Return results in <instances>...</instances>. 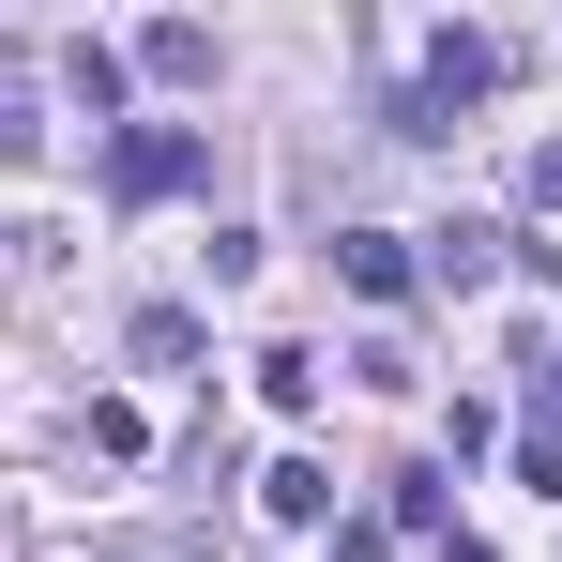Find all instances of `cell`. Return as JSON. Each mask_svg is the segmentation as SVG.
I'll list each match as a JSON object with an SVG mask.
<instances>
[{
    "label": "cell",
    "instance_id": "6da1fadb",
    "mask_svg": "<svg viewBox=\"0 0 562 562\" xmlns=\"http://www.w3.org/2000/svg\"><path fill=\"white\" fill-rule=\"evenodd\" d=\"M471 92H502V46H486V31H441V46H426V77L395 92V137H457Z\"/></svg>",
    "mask_w": 562,
    "mask_h": 562
},
{
    "label": "cell",
    "instance_id": "7a4b0ae2",
    "mask_svg": "<svg viewBox=\"0 0 562 562\" xmlns=\"http://www.w3.org/2000/svg\"><path fill=\"white\" fill-rule=\"evenodd\" d=\"M198 168H213L198 122H122V137H106V198H122V213H137V198H183Z\"/></svg>",
    "mask_w": 562,
    "mask_h": 562
},
{
    "label": "cell",
    "instance_id": "3957f363",
    "mask_svg": "<svg viewBox=\"0 0 562 562\" xmlns=\"http://www.w3.org/2000/svg\"><path fill=\"white\" fill-rule=\"evenodd\" d=\"M411 274H426V289H486V274H502V228H486V213L426 228V259H411Z\"/></svg>",
    "mask_w": 562,
    "mask_h": 562
},
{
    "label": "cell",
    "instance_id": "277c9868",
    "mask_svg": "<svg viewBox=\"0 0 562 562\" xmlns=\"http://www.w3.org/2000/svg\"><path fill=\"white\" fill-rule=\"evenodd\" d=\"M335 274L366 289V304H411V289H426V274H411V228H350V244H335Z\"/></svg>",
    "mask_w": 562,
    "mask_h": 562
},
{
    "label": "cell",
    "instance_id": "5b68a950",
    "mask_svg": "<svg viewBox=\"0 0 562 562\" xmlns=\"http://www.w3.org/2000/svg\"><path fill=\"white\" fill-rule=\"evenodd\" d=\"M441 486H457V471H441V457L380 471V517H366V532H426V548H441Z\"/></svg>",
    "mask_w": 562,
    "mask_h": 562
},
{
    "label": "cell",
    "instance_id": "8992f818",
    "mask_svg": "<svg viewBox=\"0 0 562 562\" xmlns=\"http://www.w3.org/2000/svg\"><path fill=\"white\" fill-rule=\"evenodd\" d=\"M137 77L198 92V77H213V31H198V15H153V31H137Z\"/></svg>",
    "mask_w": 562,
    "mask_h": 562
},
{
    "label": "cell",
    "instance_id": "52a82bcc",
    "mask_svg": "<svg viewBox=\"0 0 562 562\" xmlns=\"http://www.w3.org/2000/svg\"><path fill=\"white\" fill-rule=\"evenodd\" d=\"M259 502H274L289 532H319V517H335V471H319V457H274V486H259Z\"/></svg>",
    "mask_w": 562,
    "mask_h": 562
},
{
    "label": "cell",
    "instance_id": "ba28073f",
    "mask_svg": "<svg viewBox=\"0 0 562 562\" xmlns=\"http://www.w3.org/2000/svg\"><path fill=\"white\" fill-rule=\"evenodd\" d=\"M61 77H77V106L106 122V106H122V46H92V31H77V46H61Z\"/></svg>",
    "mask_w": 562,
    "mask_h": 562
},
{
    "label": "cell",
    "instance_id": "9c48e42d",
    "mask_svg": "<svg viewBox=\"0 0 562 562\" xmlns=\"http://www.w3.org/2000/svg\"><path fill=\"white\" fill-rule=\"evenodd\" d=\"M259 395H274L289 426H304V411H319V350H259Z\"/></svg>",
    "mask_w": 562,
    "mask_h": 562
},
{
    "label": "cell",
    "instance_id": "30bf717a",
    "mask_svg": "<svg viewBox=\"0 0 562 562\" xmlns=\"http://www.w3.org/2000/svg\"><path fill=\"white\" fill-rule=\"evenodd\" d=\"M137 366H198V319H183V304H137Z\"/></svg>",
    "mask_w": 562,
    "mask_h": 562
},
{
    "label": "cell",
    "instance_id": "8fae6325",
    "mask_svg": "<svg viewBox=\"0 0 562 562\" xmlns=\"http://www.w3.org/2000/svg\"><path fill=\"white\" fill-rule=\"evenodd\" d=\"M517 486H548V502H562V441H548V426L517 441Z\"/></svg>",
    "mask_w": 562,
    "mask_h": 562
},
{
    "label": "cell",
    "instance_id": "7c38bea8",
    "mask_svg": "<svg viewBox=\"0 0 562 562\" xmlns=\"http://www.w3.org/2000/svg\"><path fill=\"white\" fill-rule=\"evenodd\" d=\"M532 198H548V213H562V137H548V153H532Z\"/></svg>",
    "mask_w": 562,
    "mask_h": 562
},
{
    "label": "cell",
    "instance_id": "4fadbf2b",
    "mask_svg": "<svg viewBox=\"0 0 562 562\" xmlns=\"http://www.w3.org/2000/svg\"><path fill=\"white\" fill-rule=\"evenodd\" d=\"M441 562H486V532H441Z\"/></svg>",
    "mask_w": 562,
    "mask_h": 562
},
{
    "label": "cell",
    "instance_id": "5bb4252c",
    "mask_svg": "<svg viewBox=\"0 0 562 562\" xmlns=\"http://www.w3.org/2000/svg\"><path fill=\"white\" fill-rule=\"evenodd\" d=\"M532 380H548V395H562V350H532Z\"/></svg>",
    "mask_w": 562,
    "mask_h": 562
}]
</instances>
